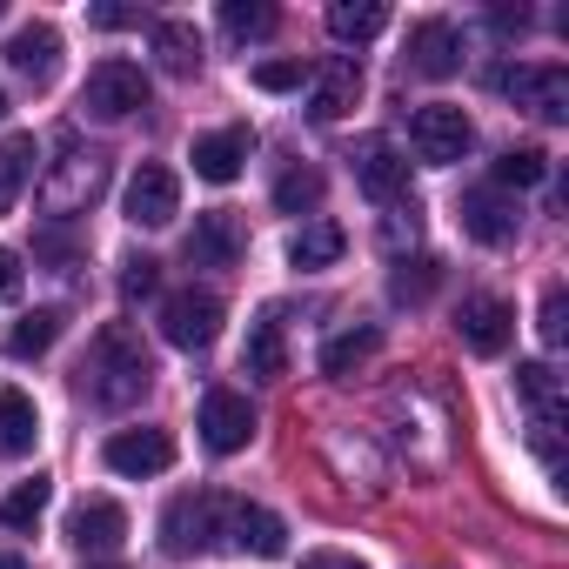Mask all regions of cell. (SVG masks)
Wrapping results in <instances>:
<instances>
[{"label":"cell","instance_id":"7a4b0ae2","mask_svg":"<svg viewBox=\"0 0 569 569\" xmlns=\"http://www.w3.org/2000/svg\"><path fill=\"white\" fill-rule=\"evenodd\" d=\"M228 509H234V496H221V489H188V496H174L168 516H161V549H168V556H201V549H214V542L228 536Z\"/></svg>","mask_w":569,"mask_h":569},{"label":"cell","instance_id":"d4e9b609","mask_svg":"<svg viewBox=\"0 0 569 569\" xmlns=\"http://www.w3.org/2000/svg\"><path fill=\"white\" fill-rule=\"evenodd\" d=\"M342 248H349V234H342L336 221H309V228H296L289 261H296V268H336V261H342Z\"/></svg>","mask_w":569,"mask_h":569},{"label":"cell","instance_id":"ee69618b","mask_svg":"<svg viewBox=\"0 0 569 569\" xmlns=\"http://www.w3.org/2000/svg\"><path fill=\"white\" fill-rule=\"evenodd\" d=\"M101 569H121V562H101Z\"/></svg>","mask_w":569,"mask_h":569},{"label":"cell","instance_id":"8fae6325","mask_svg":"<svg viewBox=\"0 0 569 569\" xmlns=\"http://www.w3.org/2000/svg\"><path fill=\"white\" fill-rule=\"evenodd\" d=\"M201 442H208L214 456L248 449V442H254V409H248V396H234V389H208V396H201Z\"/></svg>","mask_w":569,"mask_h":569},{"label":"cell","instance_id":"30bf717a","mask_svg":"<svg viewBox=\"0 0 569 569\" xmlns=\"http://www.w3.org/2000/svg\"><path fill=\"white\" fill-rule=\"evenodd\" d=\"M456 336H462L469 356H502L509 336H516V316H509L502 296H462V309H456Z\"/></svg>","mask_w":569,"mask_h":569},{"label":"cell","instance_id":"7c38bea8","mask_svg":"<svg viewBox=\"0 0 569 569\" xmlns=\"http://www.w3.org/2000/svg\"><path fill=\"white\" fill-rule=\"evenodd\" d=\"M101 456L114 476H161V469H174V436L168 429H114Z\"/></svg>","mask_w":569,"mask_h":569},{"label":"cell","instance_id":"e575fe53","mask_svg":"<svg viewBox=\"0 0 569 569\" xmlns=\"http://www.w3.org/2000/svg\"><path fill=\"white\" fill-rule=\"evenodd\" d=\"M154 289H161V261H154V254H128V261H121V296H128V302H148Z\"/></svg>","mask_w":569,"mask_h":569},{"label":"cell","instance_id":"603a6c76","mask_svg":"<svg viewBox=\"0 0 569 569\" xmlns=\"http://www.w3.org/2000/svg\"><path fill=\"white\" fill-rule=\"evenodd\" d=\"M241 369H248V376H261V382H281V376H289V342H281V316H274V309L248 329Z\"/></svg>","mask_w":569,"mask_h":569},{"label":"cell","instance_id":"8992f818","mask_svg":"<svg viewBox=\"0 0 569 569\" xmlns=\"http://www.w3.org/2000/svg\"><path fill=\"white\" fill-rule=\"evenodd\" d=\"M496 88L529 108L536 121H569V68L562 61H522V68H502Z\"/></svg>","mask_w":569,"mask_h":569},{"label":"cell","instance_id":"277c9868","mask_svg":"<svg viewBox=\"0 0 569 569\" xmlns=\"http://www.w3.org/2000/svg\"><path fill=\"white\" fill-rule=\"evenodd\" d=\"M409 148H416V161L449 168V161H462V154L476 148V121H469L462 108H449V101H422V108L409 114Z\"/></svg>","mask_w":569,"mask_h":569},{"label":"cell","instance_id":"4fadbf2b","mask_svg":"<svg viewBox=\"0 0 569 569\" xmlns=\"http://www.w3.org/2000/svg\"><path fill=\"white\" fill-rule=\"evenodd\" d=\"M68 542H74L81 556H108V549H121V542H128V509L108 502V496H88V502L68 516Z\"/></svg>","mask_w":569,"mask_h":569},{"label":"cell","instance_id":"4316f807","mask_svg":"<svg viewBox=\"0 0 569 569\" xmlns=\"http://www.w3.org/2000/svg\"><path fill=\"white\" fill-rule=\"evenodd\" d=\"M382 28H389L382 0H336V8H329V34L336 41H376Z\"/></svg>","mask_w":569,"mask_h":569},{"label":"cell","instance_id":"e0dca14e","mask_svg":"<svg viewBox=\"0 0 569 569\" xmlns=\"http://www.w3.org/2000/svg\"><path fill=\"white\" fill-rule=\"evenodd\" d=\"M234 254H241V221H234L228 208H208V214H194L188 261H194V268H234Z\"/></svg>","mask_w":569,"mask_h":569},{"label":"cell","instance_id":"d6a6232c","mask_svg":"<svg viewBox=\"0 0 569 569\" xmlns=\"http://www.w3.org/2000/svg\"><path fill=\"white\" fill-rule=\"evenodd\" d=\"M274 208L281 214H302V208H322V174L316 168H289L274 181Z\"/></svg>","mask_w":569,"mask_h":569},{"label":"cell","instance_id":"2e32d148","mask_svg":"<svg viewBox=\"0 0 569 569\" xmlns=\"http://www.w3.org/2000/svg\"><path fill=\"white\" fill-rule=\"evenodd\" d=\"M248 154H254V128H214V134H201V141H194V154H188V161H194V174H201V181H214V188H221V181H234V174H241V161H248Z\"/></svg>","mask_w":569,"mask_h":569},{"label":"cell","instance_id":"d6986e66","mask_svg":"<svg viewBox=\"0 0 569 569\" xmlns=\"http://www.w3.org/2000/svg\"><path fill=\"white\" fill-rule=\"evenodd\" d=\"M41 442V409L28 389H0V462H21Z\"/></svg>","mask_w":569,"mask_h":569},{"label":"cell","instance_id":"83f0119b","mask_svg":"<svg viewBox=\"0 0 569 569\" xmlns=\"http://www.w3.org/2000/svg\"><path fill=\"white\" fill-rule=\"evenodd\" d=\"M61 329H68V316H61V309H34V316H21V322H14V336H8V356H14V362H28V356H48V349L61 342Z\"/></svg>","mask_w":569,"mask_h":569},{"label":"cell","instance_id":"484cf974","mask_svg":"<svg viewBox=\"0 0 569 569\" xmlns=\"http://www.w3.org/2000/svg\"><path fill=\"white\" fill-rule=\"evenodd\" d=\"M34 161H41V154H34V134H8V141H0V214H14V201H21Z\"/></svg>","mask_w":569,"mask_h":569},{"label":"cell","instance_id":"44dd1931","mask_svg":"<svg viewBox=\"0 0 569 569\" xmlns=\"http://www.w3.org/2000/svg\"><path fill=\"white\" fill-rule=\"evenodd\" d=\"M516 396L529 402L536 436H556V429H562V376H556L549 362H522V369H516Z\"/></svg>","mask_w":569,"mask_h":569},{"label":"cell","instance_id":"d590c367","mask_svg":"<svg viewBox=\"0 0 569 569\" xmlns=\"http://www.w3.org/2000/svg\"><path fill=\"white\" fill-rule=\"evenodd\" d=\"M302 81H309L302 61H261V68H254V88H261V94H289V88H302Z\"/></svg>","mask_w":569,"mask_h":569},{"label":"cell","instance_id":"836d02e7","mask_svg":"<svg viewBox=\"0 0 569 569\" xmlns=\"http://www.w3.org/2000/svg\"><path fill=\"white\" fill-rule=\"evenodd\" d=\"M536 181H549V154L542 148H509L496 161V188H536Z\"/></svg>","mask_w":569,"mask_h":569},{"label":"cell","instance_id":"ba28073f","mask_svg":"<svg viewBox=\"0 0 569 569\" xmlns=\"http://www.w3.org/2000/svg\"><path fill=\"white\" fill-rule=\"evenodd\" d=\"M121 214H128L134 228H168V221L181 214V181H174V168L141 161V168L128 174V188H121Z\"/></svg>","mask_w":569,"mask_h":569},{"label":"cell","instance_id":"60d3db41","mask_svg":"<svg viewBox=\"0 0 569 569\" xmlns=\"http://www.w3.org/2000/svg\"><path fill=\"white\" fill-rule=\"evenodd\" d=\"M489 21H496V34H522V28H529V14H522V8H496Z\"/></svg>","mask_w":569,"mask_h":569},{"label":"cell","instance_id":"5bb4252c","mask_svg":"<svg viewBox=\"0 0 569 569\" xmlns=\"http://www.w3.org/2000/svg\"><path fill=\"white\" fill-rule=\"evenodd\" d=\"M8 68H14L21 81L48 88V81L61 74V34H54L48 21H28V28H14V41H8Z\"/></svg>","mask_w":569,"mask_h":569},{"label":"cell","instance_id":"ab89813d","mask_svg":"<svg viewBox=\"0 0 569 569\" xmlns=\"http://www.w3.org/2000/svg\"><path fill=\"white\" fill-rule=\"evenodd\" d=\"M14 296H21V254L0 248V302H14Z\"/></svg>","mask_w":569,"mask_h":569},{"label":"cell","instance_id":"5b68a950","mask_svg":"<svg viewBox=\"0 0 569 569\" xmlns=\"http://www.w3.org/2000/svg\"><path fill=\"white\" fill-rule=\"evenodd\" d=\"M81 108H88L94 121H128L134 108H148V74H141L134 61H121V54H108V61H94V68H88V88H81Z\"/></svg>","mask_w":569,"mask_h":569},{"label":"cell","instance_id":"f1b7e54d","mask_svg":"<svg viewBox=\"0 0 569 569\" xmlns=\"http://www.w3.org/2000/svg\"><path fill=\"white\" fill-rule=\"evenodd\" d=\"M48 496H54V482H48V476H28V482H14V489H8V502H0V522H8L14 536H28V529L48 516Z\"/></svg>","mask_w":569,"mask_h":569},{"label":"cell","instance_id":"1f68e13d","mask_svg":"<svg viewBox=\"0 0 569 569\" xmlns=\"http://www.w3.org/2000/svg\"><path fill=\"white\" fill-rule=\"evenodd\" d=\"M436 281H442V268H436L429 254H416V261H396L389 289H396V302H429V296H436Z\"/></svg>","mask_w":569,"mask_h":569},{"label":"cell","instance_id":"f35d334b","mask_svg":"<svg viewBox=\"0 0 569 569\" xmlns=\"http://www.w3.org/2000/svg\"><path fill=\"white\" fill-rule=\"evenodd\" d=\"M302 569H369L362 556H349V549H309L302 556Z\"/></svg>","mask_w":569,"mask_h":569},{"label":"cell","instance_id":"74e56055","mask_svg":"<svg viewBox=\"0 0 569 569\" xmlns=\"http://www.w3.org/2000/svg\"><path fill=\"white\" fill-rule=\"evenodd\" d=\"M88 21L114 34V28H141V8H114V0H108V8H88Z\"/></svg>","mask_w":569,"mask_h":569},{"label":"cell","instance_id":"f546056e","mask_svg":"<svg viewBox=\"0 0 569 569\" xmlns=\"http://www.w3.org/2000/svg\"><path fill=\"white\" fill-rule=\"evenodd\" d=\"M274 28H281V14L268 0H221V34L228 41H268Z\"/></svg>","mask_w":569,"mask_h":569},{"label":"cell","instance_id":"ffe728a7","mask_svg":"<svg viewBox=\"0 0 569 569\" xmlns=\"http://www.w3.org/2000/svg\"><path fill=\"white\" fill-rule=\"evenodd\" d=\"M516 221H522V214H516V208H509L496 188H469V194H462V228H469L482 248H502V241H516Z\"/></svg>","mask_w":569,"mask_h":569},{"label":"cell","instance_id":"3957f363","mask_svg":"<svg viewBox=\"0 0 569 569\" xmlns=\"http://www.w3.org/2000/svg\"><path fill=\"white\" fill-rule=\"evenodd\" d=\"M101 188H108V154L68 141V154H61V161L48 168V181H41V208H48V214H81V208L101 201Z\"/></svg>","mask_w":569,"mask_h":569},{"label":"cell","instance_id":"b9f144b4","mask_svg":"<svg viewBox=\"0 0 569 569\" xmlns=\"http://www.w3.org/2000/svg\"><path fill=\"white\" fill-rule=\"evenodd\" d=\"M0 569H28V556H14V549H0Z\"/></svg>","mask_w":569,"mask_h":569},{"label":"cell","instance_id":"9a60e30c","mask_svg":"<svg viewBox=\"0 0 569 569\" xmlns=\"http://www.w3.org/2000/svg\"><path fill=\"white\" fill-rule=\"evenodd\" d=\"M409 68L429 74V81H449L462 68V34L449 21H416L409 28Z\"/></svg>","mask_w":569,"mask_h":569},{"label":"cell","instance_id":"6da1fadb","mask_svg":"<svg viewBox=\"0 0 569 569\" xmlns=\"http://www.w3.org/2000/svg\"><path fill=\"white\" fill-rule=\"evenodd\" d=\"M81 382H88V396H94L101 409H134V402L154 389V356H148V342H141L128 322H108V329L94 336L88 362H81Z\"/></svg>","mask_w":569,"mask_h":569},{"label":"cell","instance_id":"9c48e42d","mask_svg":"<svg viewBox=\"0 0 569 569\" xmlns=\"http://www.w3.org/2000/svg\"><path fill=\"white\" fill-rule=\"evenodd\" d=\"M221 296H208V289H181V296H168L161 302V336L174 342V349H208L214 336H221Z\"/></svg>","mask_w":569,"mask_h":569},{"label":"cell","instance_id":"cb8c5ba5","mask_svg":"<svg viewBox=\"0 0 569 569\" xmlns=\"http://www.w3.org/2000/svg\"><path fill=\"white\" fill-rule=\"evenodd\" d=\"M154 54H161V68L168 74H201V34H194V21H154Z\"/></svg>","mask_w":569,"mask_h":569},{"label":"cell","instance_id":"ac0fdd59","mask_svg":"<svg viewBox=\"0 0 569 569\" xmlns=\"http://www.w3.org/2000/svg\"><path fill=\"white\" fill-rule=\"evenodd\" d=\"M228 542L248 549V556H289V522H281L274 509L234 502V509H228Z\"/></svg>","mask_w":569,"mask_h":569},{"label":"cell","instance_id":"52a82bcc","mask_svg":"<svg viewBox=\"0 0 569 569\" xmlns=\"http://www.w3.org/2000/svg\"><path fill=\"white\" fill-rule=\"evenodd\" d=\"M349 168H356V188H362L369 201H382V208H402V201H409V161H402V148H396L389 134L356 141Z\"/></svg>","mask_w":569,"mask_h":569},{"label":"cell","instance_id":"8d00e7d4","mask_svg":"<svg viewBox=\"0 0 569 569\" xmlns=\"http://www.w3.org/2000/svg\"><path fill=\"white\" fill-rule=\"evenodd\" d=\"M536 336H542L549 349H562V336H569V302H562V289L542 296V322H536Z\"/></svg>","mask_w":569,"mask_h":569},{"label":"cell","instance_id":"7bdbcfd3","mask_svg":"<svg viewBox=\"0 0 569 569\" xmlns=\"http://www.w3.org/2000/svg\"><path fill=\"white\" fill-rule=\"evenodd\" d=\"M0 121H8V94H0Z\"/></svg>","mask_w":569,"mask_h":569},{"label":"cell","instance_id":"4dcf8cb0","mask_svg":"<svg viewBox=\"0 0 569 569\" xmlns=\"http://www.w3.org/2000/svg\"><path fill=\"white\" fill-rule=\"evenodd\" d=\"M376 349H382V336H376V329H342V336H329V342H322V376H356Z\"/></svg>","mask_w":569,"mask_h":569},{"label":"cell","instance_id":"7402d4cb","mask_svg":"<svg viewBox=\"0 0 569 569\" xmlns=\"http://www.w3.org/2000/svg\"><path fill=\"white\" fill-rule=\"evenodd\" d=\"M362 101V68L342 54V61H329L322 74H316V94H309V114L316 121H342L349 108Z\"/></svg>","mask_w":569,"mask_h":569}]
</instances>
